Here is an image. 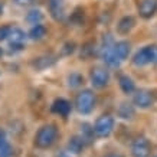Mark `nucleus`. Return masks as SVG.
<instances>
[{
    "label": "nucleus",
    "mask_w": 157,
    "mask_h": 157,
    "mask_svg": "<svg viewBox=\"0 0 157 157\" xmlns=\"http://www.w3.org/2000/svg\"><path fill=\"white\" fill-rule=\"evenodd\" d=\"M134 25H136V20H134L133 16H124L117 25V30H118L120 35H127L131 32Z\"/></svg>",
    "instance_id": "2eb2a0df"
},
{
    "label": "nucleus",
    "mask_w": 157,
    "mask_h": 157,
    "mask_svg": "<svg viewBox=\"0 0 157 157\" xmlns=\"http://www.w3.org/2000/svg\"><path fill=\"white\" fill-rule=\"evenodd\" d=\"M3 9H5V7H3V5L0 3V14H3Z\"/></svg>",
    "instance_id": "c756f323"
},
{
    "label": "nucleus",
    "mask_w": 157,
    "mask_h": 157,
    "mask_svg": "<svg viewBox=\"0 0 157 157\" xmlns=\"http://www.w3.org/2000/svg\"><path fill=\"white\" fill-rule=\"evenodd\" d=\"M156 157H157V156H156Z\"/></svg>",
    "instance_id": "2f4dec72"
},
{
    "label": "nucleus",
    "mask_w": 157,
    "mask_h": 157,
    "mask_svg": "<svg viewBox=\"0 0 157 157\" xmlns=\"http://www.w3.org/2000/svg\"><path fill=\"white\" fill-rule=\"evenodd\" d=\"M26 39V35L22 29L19 28H12L9 35V43L12 51H22L23 49V43Z\"/></svg>",
    "instance_id": "1a4fd4ad"
},
{
    "label": "nucleus",
    "mask_w": 157,
    "mask_h": 157,
    "mask_svg": "<svg viewBox=\"0 0 157 157\" xmlns=\"http://www.w3.org/2000/svg\"><path fill=\"white\" fill-rule=\"evenodd\" d=\"M84 84V76L81 74H78V72H72L68 75V85L69 88H78V86H81Z\"/></svg>",
    "instance_id": "4be33fe9"
},
{
    "label": "nucleus",
    "mask_w": 157,
    "mask_h": 157,
    "mask_svg": "<svg viewBox=\"0 0 157 157\" xmlns=\"http://www.w3.org/2000/svg\"><path fill=\"white\" fill-rule=\"evenodd\" d=\"M105 157H123V156H120V154H115V153H111V154H108V156H105Z\"/></svg>",
    "instance_id": "c85d7f7f"
},
{
    "label": "nucleus",
    "mask_w": 157,
    "mask_h": 157,
    "mask_svg": "<svg viewBox=\"0 0 157 157\" xmlns=\"http://www.w3.org/2000/svg\"><path fill=\"white\" fill-rule=\"evenodd\" d=\"M95 52H97L95 45L92 42H86L85 45H82L79 56H81V59H84V61H88V59H91V58L95 55Z\"/></svg>",
    "instance_id": "a211bd4d"
},
{
    "label": "nucleus",
    "mask_w": 157,
    "mask_h": 157,
    "mask_svg": "<svg viewBox=\"0 0 157 157\" xmlns=\"http://www.w3.org/2000/svg\"><path fill=\"white\" fill-rule=\"evenodd\" d=\"M13 154V148L5 137L0 138V157H10Z\"/></svg>",
    "instance_id": "b1692460"
},
{
    "label": "nucleus",
    "mask_w": 157,
    "mask_h": 157,
    "mask_svg": "<svg viewBox=\"0 0 157 157\" xmlns=\"http://www.w3.org/2000/svg\"><path fill=\"white\" fill-rule=\"evenodd\" d=\"M43 19V13L38 9H32L26 14V20H28L30 25H39Z\"/></svg>",
    "instance_id": "5701e85b"
},
{
    "label": "nucleus",
    "mask_w": 157,
    "mask_h": 157,
    "mask_svg": "<svg viewBox=\"0 0 157 157\" xmlns=\"http://www.w3.org/2000/svg\"><path fill=\"white\" fill-rule=\"evenodd\" d=\"M95 104H97L95 94L91 90H82L76 94L75 108L78 109V113H81V114H90V113H92V109L95 108Z\"/></svg>",
    "instance_id": "7ed1b4c3"
},
{
    "label": "nucleus",
    "mask_w": 157,
    "mask_h": 157,
    "mask_svg": "<svg viewBox=\"0 0 157 157\" xmlns=\"http://www.w3.org/2000/svg\"><path fill=\"white\" fill-rule=\"evenodd\" d=\"M46 28L43 26V25H33L32 26V29L29 30V38L32 39V40H40V39H43L45 36H46Z\"/></svg>",
    "instance_id": "f3484780"
},
{
    "label": "nucleus",
    "mask_w": 157,
    "mask_h": 157,
    "mask_svg": "<svg viewBox=\"0 0 157 157\" xmlns=\"http://www.w3.org/2000/svg\"><path fill=\"white\" fill-rule=\"evenodd\" d=\"M151 144L146 137H137L131 144V156L133 157H150Z\"/></svg>",
    "instance_id": "0eeeda50"
},
{
    "label": "nucleus",
    "mask_w": 157,
    "mask_h": 157,
    "mask_svg": "<svg viewBox=\"0 0 157 157\" xmlns=\"http://www.w3.org/2000/svg\"><path fill=\"white\" fill-rule=\"evenodd\" d=\"M94 136H95V133H94V127H91L90 124L84 123L81 125V137L85 140V143H91L92 140H94Z\"/></svg>",
    "instance_id": "412c9836"
},
{
    "label": "nucleus",
    "mask_w": 157,
    "mask_h": 157,
    "mask_svg": "<svg viewBox=\"0 0 157 157\" xmlns=\"http://www.w3.org/2000/svg\"><path fill=\"white\" fill-rule=\"evenodd\" d=\"M2 137H5V133H3V131L0 130V138H2Z\"/></svg>",
    "instance_id": "7c9ffc66"
},
{
    "label": "nucleus",
    "mask_w": 157,
    "mask_h": 157,
    "mask_svg": "<svg viewBox=\"0 0 157 157\" xmlns=\"http://www.w3.org/2000/svg\"><path fill=\"white\" fill-rule=\"evenodd\" d=\"M55 157H71V156H69V154H68L67 151H59Z\"/></svg>",
    "instance_id": "cd10ccee"
},
{
    "label": "nucleus",
    "mask_w": 157,
    "mask_h": 157,
    "mask_svg": "<svg viewBox=\"0 0 157 157\" xmlns=\"http://www.w3.org/2000/svg\"><path fill=\"white\" fill-rule=\"evenodd\" d=\"M113 130H114V118L109 114L101 115L100 118L95 121V124H94L95 137H100V138L108 137L109 134L113 133Z\"/></svg>",
    "instance_id": "39448f33"
},
{
    "label": "nucleus",
    "mask_w": 157,
    "mask_h": 157,
    "mask_svg": "<svg viewBox=\"0 0 157 157\" xmlns=\"http://www.w3.org/2000/svg\"><path fill=\"white\" fill-rule=\"evenodd\" d=\"M115 42L111 35H105L104 39H102V43H101L100 48V56L101 59L111 68H117L121 63L120 59L115 55Z\"/></svg>",
    "instance_id": "f03ea898"
},
{
    "label": "nucleus",
    "mask_w": 157,
    "mask_h": 157,
    "mask_svg": "<svg viewBox=\"0 0 157 157\" xmlns=\"http://www.w3.org/2000/svg\"><path fill=\"white\" fill-rule=\"evenodd\" d=\"M63 55H71L72 52H74V51H75V43H67V45H65V46H63Z\"/></svg>",
    "instance_id": "a878e982"
},
{
    "label": "nucleus",
    "mask_w": 157,
    "mask_h": 157,
    "mask_svg": "<svg viewBox=\"0 0 157 157\" xmlns=\"http://www.w3.org/2000/svg\"><path fill=\"white\" fill-rule=\"evenodd\" d=\"M17 5L20 6H26V5H30V3H33V0H14Z\"/></svg>",
    "instance_id": "bb28decb"
},
{
    "label": "nucleus",
    "mask_w": 157,
    "mask_h": 157,
    "mask_svg": "<svg viewBox=\"0 0 157 157\" xmlns=\"http://www.w3.org/2000/svg\"><path fill=\"white\" fill-rule=\"evenodd\" d=\"M118 82H120V88L123 91L124 94H133L136 92V85H134L133 79L127 75H121L118 78Z\"/></svg>",
    "instance_id": "dca6fc26"
},
{
    "label": "nucleus",
    "mask_w": 157,
    "mask_h": 157,
    "mask_svg": "<svg viewBox=\"0 0 157 157\" xmlns=\"http://www.w3.org/2000/svg\"><path fill=\"white\" fill-rule=\"evenodd\" d=\"M136 67H146L150 63H157V45H148L140 49L133 58Z\"/></svg>",
    "instance_id": "20e7f679"
},
{
    "label": "nucleus",
    "mask_w": 157,
    "mask_h": 157,
    "mask_svg": "<svg viewBox=\"0 0 157 157\" xmlns=\"http://www.w3.org/2000/svg\"><path fill=\"white\" fill-rule=\"evenodd\" d=\"M118 115L123 120H131L134 117V107L131 104L123 102V104L118 107Z\"/></svg>",
    "instance_id": "aec40b11"
},
{
    "label": "nucleus",
    "mask_w": 157,
    "mask_h": 157,
    "mask_svg": "<svg viewBox=\"0 0 157 157\" xmlns=\"http://www.w3.org/2000/svg\"><path fill=\"white\" fill-rule=\"evenodd\" d=\"M53 63H55V58L53 56H40V58H36L33 61V67L36 69H39V71H42V69L51 67Z\"/></svg>",
    "instance_id": "6ab92c4d"
},
{
    "label": "nucleus",
    "mask_w": 157,
    "mask_h": 157,
    "mask_svg": "<svg viewBox=\"0 0 157 157\" xmlns=\"http://www.w3.org/2000/svg\"><path fill=\"white\" fill-rule=\"evenodd\" d=\"M52 113L61 115V117H68L71 113V102L67 101L65 98H56L52 104Z\"/></svg>",
    "instance_id": "f8f14e48"
},
{
    "label": "nucleus",
    "mask_w": 157,
    "mask_h": 157,
    "mask_svg": "<svg viewBox=\"0 0 157 157\" xmlns=\"http://www.w3.org/2000/svg\"><path fill=\"white\" fill-rule=\"evenodd\" d=\"M85 140L81 137V136H74V137L69 138L68 141V151L72 153V154H79V153L84 150L85 147Z\"/></svg>",
    "instance_id": "ddd939ff"
},
{
    "label": "nucleus",
    "mask_w": 157,
    "mask_h": 157,
    "mask_svg": "<svg viewBox=\"0 0 157 157\" xmlns=\"http://www.w3.org/2000/svg\"><path fill=\"white\" fill-rule=\"evenodd\" d=\"M115 55L120 59V62L125 61L130 55V51H131V46L127 40H120V42H115Z\"/></svg>",
    "instance_id": "4468645a"
},
{
    "label": "nucleus",
    "mask_w": 157,
    "mask_h": 157,
    "mask_svg": "<svg viewBox=\"0 0 157 157\" xmlns=\"http://www.w3.org/2000/svg\"><path fill=\"white\" fill-rule=\"evenodd\" d=\"M157 12V0H141L138 5V14L143 19H150Z\"/></svg>",
    "instance_id": "9b49d317"
},
{
    "label": "nucleus",
    "mask_w": 157,
    "mask_h": 157,
    "mask_svg": "<svg viewBox=\"0 0 157 157\" xmlns=\"http://www.w3.org/2000/svg\"><path fill=\"white\" fill-rule=\"evenodd\" d=\"M133 102L136 107H138V108H148V107H151V104H153L151 92H148V91H146V90L136 91Z\"/></svg>",
    "instance_id": "9d476101"
},
{
    "label": "nucleus",
    "mask_w": 157,
    "mask_h": 157,
    "mask_svg": "<svg viewBox=\"0 0 157 157\" xmlns=\"http://www.w3.org/2000/svg\"><path fill=\"white\" fill-rule=\"evenodd\" d=\"M90 78H91V84L95 86V88H105L108 85L109 82V72L105 69V68H101V67H95L91 69V74H90Z\"/></svg>",
    "instance_id": "423d86ee"
},
{
    "label": "nucleus",
    "mask_w": 157,
    "mask_h": 157,
    "mask_svg": "<svg viewBox=\"0 0 157 157\" xmlns=\"http://www.w3.org/2000/svg\"><path fill=\"white\" fill-rule=\"evenodd\" d=\"M58 138V128L53 124H45L38 130L35 136V146L40 150L52 147Z\"/></svg>",
    "instance_id": "f257e3e1"
},
{
    "label": "nucleus",
    "mask_w": 157,
    "mask_h": 157,
    "mask_svg": "<svg viewBox=\"0 0 157 157\" xmlns=\"http://www.w3.org/2000/svg\"><path fill=\"white\" fill-rule=\"evenodd\" d=\"M10 30H12V26H2V28H0V40L9 39Z\"/></svg>",
    "instance_id": "393cba45"
},
{
    "label": "nucleus",
    "mask_w": 157,
    "mask_h": 157,
    "mask_svg": "<svg viewBox=\"0 0 157 157\" xmlns=\"http://www.w3.org/2000/svg\"><path fill=\"white\" fill-rule=\"evenodd\" d=\"M48 10L53 20L62 22L65 19V2L63 0H48Z\"/></svg>",
    "instance_id": "6e6552de"
}]
</instances>
